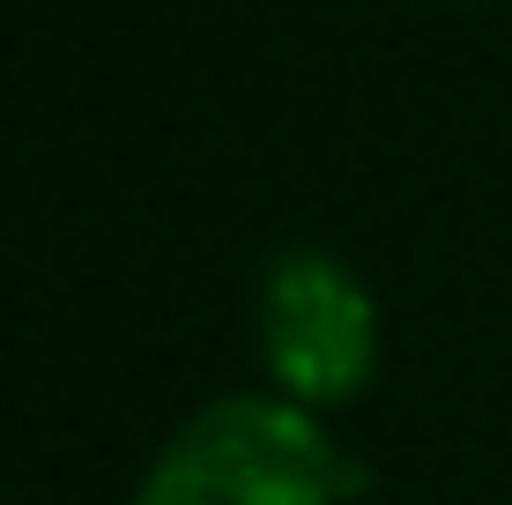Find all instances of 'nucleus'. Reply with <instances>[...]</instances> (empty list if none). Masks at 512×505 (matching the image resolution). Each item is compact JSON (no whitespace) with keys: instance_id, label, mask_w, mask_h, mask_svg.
Listing matches in <instances>:
<instances>
[{"instance_id":"obj_1","label":"nucleus","mask_w":512,"mask_h":505,"mask_svg":"<svg viewBox=\"0 0 512 505\" xmlns=\"http://www.w3.org/2000/svg\"><path fill=\"white\" fill-rule=\"evenodd\" d=\"M357 483L364 476L334 454L312 409L275 394H223L164 439L134 505H334Z\"/></svg>"},{"instance_id":"obj_2","label":"nucleus","mask_w":512,"mask_h":505,"mask_svg":"<svg viewBox=\"0 0 512 505\" xmlns=\"http://www.w3.org/2000/svg\"><path fill=\"white\" fill-rule=\"evenodd\" d=\"M260 350L297 402H342L379 364V312L349 260L290 246L260 275Z\"/></svg>"}]
</instances>
